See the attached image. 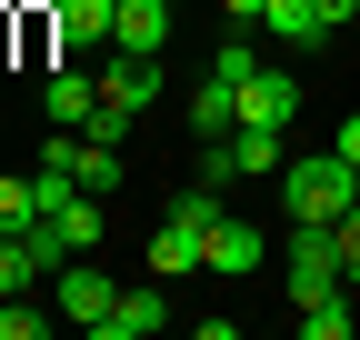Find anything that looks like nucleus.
I'll return each instance as SVG.
<instances>
[{"label":"nucleus","mask_w":360,"mask_h":340,"mask_svg":"<svg viewBox=\"0 0 360 340\" xmlns=\"http://www.w3.org/2000/svg\"><path fill=\"white\" fill-rule=\"evenodd\" d=\"M281 200H290V221H350V200H360V170L340 160V150H300V160H281Z\"/></svg>","instance_id":"f257e3e1"},{"label":"nucleus","mask_w":360,"mask_h":340,"mask_svg":"<svg viewBox=\"0 0 360 340\" xmlns=\"http://www.w3.org/2000/svg\"><path fill=\"white\" fill-rule=\"evenodd\" d=\"M270 261V230H250V221H231V210H220V221L200 230V270H220V280H250Z\"/></svg>","instance_id":"f03ea898"},{"label":"nucleus","mask_w":360,"mask_h":340,"mask_svg":"<svg viewBox=\"0 0 360 340\" xmlns=\"http://www.w3.org/2000/svg\"><path fill=\"white\" fill-rule=\"evenodd\" d=\"M110 301H120V280H110V270H90V250L51 270V310H60V320H80V330H90V320L110 310Z\"/></svg>","instance_id":"7ed1b4c3"},{"label":"nucleus","mask_w":360,"mask_h":340,"mask_svg":"<svg viewBox=\"0 0 360 340\" xmlns=\"http://www.w3.org/2000/svg\"><path fill=\"white\" fill-rule=\"evenodd\" d=\"M90 330H101V340H150V330H170V290H160V280H130Z\"/></svg>","instance_id":"20e7f679"},{"label":"nucleus","mask_w":360,"mask_h":340,"mask_svg":"<svg viewBox=\"0 0 360 340\" xmlns=\"http://www.w3.org/2000/svg\"><path fill=\"white\" fill-rule=\"evenodd\" d=\"M240 120H250V131H290V120H300V80L290 70H250L240 80Z\"/></svg>","instance_id":"39448f33"},{"label":"nucleus","mask_w":360,"mask_h":340,"mask_svg":"<svg viewBox=\"0 0 360 340\" xmlns=\"http://www.w3.org/2000/svg\"><path fill=\"white\" fill-rule=\"evenodd\" d=\"M101 100L141 120V110L160 100V60H141V51H110V70H101Z\"/></svg>","instance_id":"423d86ee"},{"label":"nucleus","mask_w":360,"mask_h":340,"mask_svg":"<svg viewBox=\"0 0 360 340\" xmlns=\"http://www.w3.org/2000/svg\"><path fill=\"white\" fill-rule=\"evenodd\" d=\"M40 110H51V131H80L101 110V80L90 70H40Z\"/></svg>","instance_id":"0eeeda50"},{"label":"nucleus","mask_w":360,"mask_h":340,"mask_svg":"<svg viewBox=\"0 0 360 340\" xmlns=\"http://www.w3.org/2000/svg\"><path fill=\"white\" fill-rule=\"evenodd\" d=\"M110 51H141V60H160V51H170V0H120Z\"/></svg>","instance_id":"6e6552de"},{"label":"nucleus","mask_w":360,"mask_h":340,"mask_svg":"<svg viewBox=\"0 0 360 340\" xmlns=\"http://www.w3.org/2000/svg\"><path fill=\"white\" fill-rule=\"evenodd\" d=\"M51 20H60V51H110L120 0H51Z\"/></svg>","instance_id":"1a4fd4ad"},{"label":"nucleus","mask_w":360,"mask_h":340,"mask_svg":"<svg viewBox=\"0 0 360 340\" xmlns=\"http://www.w3.org/2000/svg\"><path fill=\"white\" fill-rule=\"evenodd\" d=\"M240 131V80H200V91H191V140H231Z\"/></svg>","instance_id":"9d476101"},{"label":"nucleus","mask_w":360,"mask_h":340,"mask_svg":"<svg viewBox=\"0 0 360 340\" xmlns=\"http://www.w3.org/2000/svg\"><path fill=\"white\" fill-rule=\"evenodd\" d=\"M260 30H270V40H290V51H321V40H330L321 0H270V11H260Z\"/></svg>","instance_id":"9b49d317"},{"label":"nucleus","mask_w":360,"mask_h":340,"mask_svg":"<svg viewBox=\"0 0 360 340\" xmlns=\"http://www.w3.org/2000/svg\"><path fill=\"white\" fill-rule=\"evenodd\" d=\"M180 270H200V230L160 210V230H150V280H180Z\"/></svg>","instance_id":"f8f14e48"},{"label":"nucleus","mask_w":360,"mask_h":340,"mask_svg":"<svg viewBox=\"0 0 360 340\" xmlns=\"http://www.w3.org/2000/svg\"><path fill=\"white\" fill-rule=\"evenodd\" d=\"M290 320H300V340H350V290H321V301H290Z\"/></svg>","instance_id":"ddd939ff"},{"label":"nucleus","mask_w":360,"mask_h":340,"mask_svg":"<svg viewBox=\"0 0 360 340\" xmlns=\"http://www.w3.org/2000/svg\"><path fill=\"white\" fill-rule=\"evenodd\" d=\"M281 160H290V131H250V120L231 131V170H240V181H250V170H281Z\"/></svg>","instance_id":"4468645a"},{"label":"nucleus","mask_w":360,"mask_h":340,"mask_svg":"<svg viewBox=\"0 0 360 340\" xmlns=\"http://www.w3.org/2000/svg\"><path fill=\"white\" fill-rule=\"evenodd\" d=\"M51 320H60V310H30V290H20V301H0V340H40Z\"/></svg>","instance_id":"2eb2a0df"},{"label":"nucleus","mask_w":360,"mask_h":340,"mask_svg":"<svg viewBox=\"0 0 360 340\" xmlns=\"http://www.w3.org/2000/svg\"><path fill=\"white\" fill-rule=\"evenodd\" d=\"M40 221V200H30V181H0V230H30Z\"/></svg>","instance_id":"dca6fc26"},{"label":"nucleus","mask_w":360,"mask_h":340,"mask_svg":"<svg viewBox=\"0 0 360 340\" xmlns=\"http://www.w3.org/2000/svg\"><path fill=\"white\" fill-rule=\"evenodd\" d=\"M80 131H90V140H110V150H120V140H130V110H110V100H101V110H90V120H80Z\"/></svg>","instance_id":"f3484780"},{"label":"nucleus","mask_w":360,"mask_h":340,"mask_svg":"<svg viewBox=\"0 0 360 340\" xmlns=\"http://www.w3.org/2000/svg\"><path fill=\"white\" fill-rule=\"evenodd\" d=\"M210 70H220V80H250V70H260V51H250V40H220V60H210Z\"/></svg>","instance_id":"a211bd4d"},{"label":"nucleus","mask_w":360,"mask_h":340,"mask_svg":"<svg viewBox=\"0 0 360 340\" xmlns=\"http://www.w3.org/2000/svg\"><path fill=\"white\" fill-rule=\"evenodd\" d=\"M330 150H340V160H350V170H360V110H350V120H340V140H330Z\"/></svg>","instance_id":"6ab92c4d"},{"label":"nucleus","mask_w":360,"mask_h":340,"mask_svg":"<svg viewBox=\"0 0 360 340\" xmlns=\"http://www.w3.org/2000/svg\"><path fill=\"white\" fill-rule=\"evenodd\" d=\"M350 11H360V0H321V20H330V30H350Z\"/></svg>","instance_id":"aec40b11"},{"label":"nucleus","mask_w":360,"mask_h":340,"mask_svg":"<svg viewBox=\"0 0 360 340\" xmlns=\"http://www.w3.org/2000/svg\"><path fill=\"white\" fill-rule=\"evenodd\" d=\"M220 11H231V20H260V11H270V0H220Z\"/></svg>","instance_id":"412c9836"}]
</instances>
